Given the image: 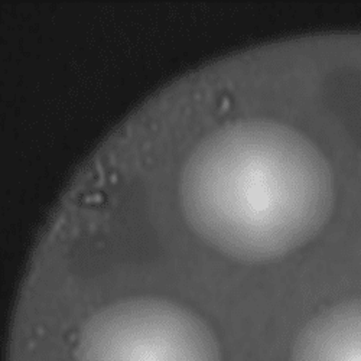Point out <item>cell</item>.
I'll list each match as a JSON object with an SVG mask.
<instances>
[{"label":"cell","instance_id":"obj_2","mask_svg":"<svg viewBox=\"0 0 361 361\" xmlns=\"http://www.w3.org/2000/svg\"><path fill=\"white\" fill-rule=\"evenodd\" d=\"M73 361H223L212 328L192 310L152 293L102 305L82 322Z\"/></svg>","mask_w":361,"mask_h":361},{"label":"cell","instance_id":"obj_3","mask_svg":"<svg viewBox=\"0 0 361 361\" xmlns=\"http://www.w3.org/2000/svg\"><path fill=\"white\" fill-rule=\"evenodd\" d=\"M290 361H361V299L314 315L296 336Z\"/></svg>","mask_w":361,"mask_h":361},{"label":"cell","instance_id":"obj_1","mask_svg":"<svg viewBox=\"0 0 361 361\" xmlns=\"http://www.w3.org/2000/svg\"><path fill=\"white\" fill-rule=\"evenodd\" d=\"M180 214L205 245L243 262L282 259L324 228L336 180L322 150L276 118L247 117L204 135L179 168Z\"/></svg>","mask_w":361,"mask_h":361}]
</instances>
